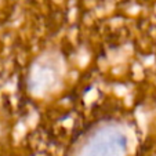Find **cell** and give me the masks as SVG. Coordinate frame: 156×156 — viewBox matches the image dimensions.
<instances>
[{
	"label": "cell",
	"mask_w": 156,
	"mask_h": 156,
	"mask_svg": "<svg viewBox=\"0 0 156 156\" xmlns=\"http://www.w3.org/2000/svg\"><path fill=\"white\" fill-rule=\"evenodd\" d=\"M124 148L126 138L120 131L105 130L87 145L82 156H119Z\"/></svg>",
	"instance_id": "obj_1"
}]
</instances>
